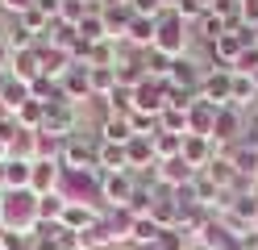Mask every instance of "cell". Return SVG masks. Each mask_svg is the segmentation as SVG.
<instances>
[{"mask_svg": "<svg viewBox=\"0 0 258 250\" xmlns=\"http://www.w3.org/2000/svg\"><path fill=\"white\" fill-rule=\"evenodd\" d=\"M0 225L9 233H29L38 229V196L21 188V192H0Z\"/></svg>", "mask_w": 258, "mask_h": 250, "instance_id": "1", "label": "cell"}, {"mask_svg": "<svg viewBox=\"0 0 258 250\" xmlns=\"http://www.w3.org/2000/svg\"><path fill=\"white\" fill-rule=\"evenodd\" d=\"M158 55H167V59H183V50H187V21L175 9H167L163 17H158V29H154V46Z\"/></svg>", "mask_w": 258, "mask_h": 250, "instance_id": "2", "label": "cell"}, {"mask_svg": "<svg viewBox=\"0 0 258 250\" xmlns=\"http://www.w3.org/2000/svg\"><path fill=\"white\" fill-rule=\"evenodd\" d=\"M229 96H233V71L229 67H204V83H200V100H208V105L217 109H229Z\"/></svg>", "mask_w": 258, "mask_h": 250, "instance_id": "3", "label": "cell"}, {"mask_svg": "<svg viewBox=\"0 0 258 250\" xmlns=\"http://www.w3.org/2000/svg\"><path fill=\"white\" fill-rule=\"evenodd\" d=\"M241 133H246V113L241 109H221L217 113V125H213V146L217 150H229V146H237L241 142Z\"/></svg>", "mask_w": 258, "mask_h": 250, "instance_id": "4", "label": "cell"}, {"mask_svg": "<svg viewBox=\"0 0 258 250\" xmlns=\"http://www.w3.org/2000/svg\"><path fill=\"white\" fill-rule=\"evenodd\" d=\"M167 109V79H142L134 88V113H146V117H158Z\"/></svg>", "mask_w": 258, "mask_h": 250, "instance_id": "5", "label": "cell"}, {"mask_svg": "<svg viewBox=\"0 0 258 250\" xmlns=\"http://www.w3.org/2000/svg\"><path fill=\"white\" fill-rule=\"evenodd\" d=\"M134 192H138V175H134V171L104 175V205H108V209H129Z\"/></svg>", "mask_w": 258, "mask_h": 250, "instance_id": "6", "label": "cell"}, {"mask_svg": "<svg viewBox=\"0 0 258 250\" xmlns=\"http://www.w3.org/2000/svg\"><path fill=\"white\" fill-rule=\"evenodd\" d=\"M171 88H179L187 96H200V83H204V67H196L191 59H175L171 63V75H167Z\"/></svg>", "mask_w": 258, "mask_h": 250, "instance_id": "7", "label": "cell"}, {"mask_svg": "<svg viewBox=\"0 0 258 250\" xmlns=\"http://www.w3.org/2000/svg\"><path fill=\"white\" fill-rule=\"evenodd\" d=\"M9 75H13V79H21V83L42 79V50H38V46H29V50H13V59H9Z\"/></svg>", "mask_w": 258, "mask_h": 250, "instance_id": "8", "label": "cell"}, {"mask_svg": "<svg viewBox=\"0 0 258 250\" xmlns=\"http://www.w3.org/2000/svg\"><path fill=\"white\" fill-rule=\"evenodd\" d=\"M221 155V150L213 146V138H196V133H187V138H183V163L191 167V171H208V163H213Z\"/></svg>", "mask_w": 258, "mask_h": 250, "instance_id": "9", "label": "cell"}, {"mask_svg": "<svg viewBox=\"0 0 258 250\" xmlns=\"http://www.w3.org/2000/svg\"><path fill=\"white\" fill-rule=\"evenodd\" d=\"M58 183H62V163H58V159H42V163H34V179H29V192H34V196H50V192H58Z\"/></svg>", "mask_w": 258, "mask_h": 250, "instance_id": "10", "label": "cell"}, {"mask_svg": "<svg viewBox=\"0 0 258 250\" xmlns=\"http://www.w3.org/2000/svg\"><path fill=\"white\" fill-rule=\"evenodd\" d=\"M154 179H158V188H183V183H191V179H196V171H191V167L183 163V155L179 159H167V163H158L154 167Z\"/></svg>", "mask_w": 258, "mask_h": 250, "instance_id": "11", "label": "cell"}, {"mask_svg": "<svg viewBox=\"0 0 258 250\" xmlns=\"http://www.w3.org/2000/svg\"><path fill=\"white\" fill-rule=\"evenodd\" d=\"M217 105H208V100L196 96V105L187 109V133H196V138H213V125H217Z\"/></svg>", "mask_w": 258, "mask_h": 250, "instance_id": "12", "label": "cell"}, {"mask_svg": "<svg viewBox=\"0 0 258 250\" xmlns=\"http://www.w3.org/2000/svg\"><path fill=\"white\" fill-rule=\"evenodd\" d=\"M42 50V75H50V79H67V71L75 67V55L71 50H58V46H38Z\"/></svg>", "mask_w": 258, "mask_h": 250, "instance_id": "13", "label": "cell"}, {"mask_svg": "<svg viewBox=\"0 0 258 250\" xmlns=\"http://www.w3.org/2000/svg\"><path fill=\"white\" fill-rule=\"evenodd\" d=\"M58 225L84 238L88 229H96V225H100V213H96L92 205H67V213H62V221H58Z\"/></svg>", "mask_w": 258, "mask_h": 250, "instance_id": "14", "label": "cell"}, {"mask_svg": "<svg viewBox=\"0 0 258 250\" xmlns=\"http://www.w3.org/2000/svg\"><path fill=\"white\" fill-rule=\"evenodd\" d=\"M100 17H104V25H108V38L112 42H125V29H129V21H134V5H108V9H100Z\"/></svg>", "mask_w": 258, "mask_h": 250, "instance_id": "15", "label": "cell"}, {"mask_svg": "<svg viewBox=\"0 0 258 250\" xmlns=\"http://www.w3.org/2000/svg\"><path fill=\"white\" fill-rule=\"evenodd\" d=\"M191 233H196V242H200L204 250H221V246H225V238H229L225 221H217V217H204V221L191 229Z\"/></svg>", "mask_w": 258, "mask_h": 250, "instance_id": "16", "label": "cell"}, {"mask_svg": "<svg viewBox=\"0 0 258 250\" xmlns=\"http://www.w3.org/2000/svg\"><path fill=\"white\" fill-rule=\"evenodd\" d=\"M88 88L96 100H108L117 92V67H88Z\"/></svg>", "mask_w": 258, "mask_h": 250, "instance_id": "17", "label": "cell"}, {"mask_svg": "<svg viewBox=\"0 0 258 250\" xmlns=\"http://www.w3.org/2000/svg\"><path fill=\"white\" fill-rule=\"evenodd\" d=\"M154 29H158L154 17H134L129 29H125V42L138 46V50H150V46H154Z\"/></svg>", "mask_w": 258, "mask_h": 250, "instance_id": "18", "label": "cell"}, {"mask_svg": "<svg viewBox=\"0 0 258 250\" xmlns=\"http://www.w3.org/2000/svg\"><path fill=\"white\" fill-rule=\"evenodd\" d=\"M71 200L62 192H50V196H38V225H58L62 213H67Z\"/></svg>", "mask_w": 258, "mask_h": 250, "instance_id": "19", "label": "cell"}, {"mask_svg": "<svg viewBox=\"0 0 258 250\" xmlns=\"http://www.w3.org/2000/svg\"><path fill=\"white\" fill-rule=\"evenodd\" d=\"M29 179H34V163L5 159V192H21V188H29Z\"/></svg>", "mask_w": 258, "mask_h": 250, "instance_id": "20", "label": "cell"}, {"mask_svg": "<svg viewBox=\"0 0 258 250\" xmlns=\"http://www.w3.org/2000/svg\"><path fill=\"white\" fill-rule=\"evenodd\" d=\"M62 92H67V100L71 105H79V100H92V88H88V67H71L67 71V79H62Z\"/></svg>", "mask_w": 258, "mask_h": 250, "instance_id": "21", "label": "cell"}, {"mask_svg": "<svg viewBox=\"0 0 258 250\" xmlns=\"http://www.w3.org/2000/svg\"><path fill=\"white\" fill-rule=\"evenodd\" d=\"M100 171H104V175L129 171V155H125L121 142H100Z\"/></svg>", "mask_w": 258, "mask_h": 250, "instance_id": "22", "label": "cell"}, {"mask_svg": "<svg viewBox=\"0 0 258 250\" xmlns=\"http://www.w3.org/2000/svg\"><path fill=\"white\" fill-rule=\"evenodd\" d=\"M150 142H154V159H158V163H167V159H179V155H183V138H179V133L158 129Z\"/></svg>", "mask_w": 258, "mask_h": 250, "instance_id": "23", "label": "cell"}, {"mask_svg": "<svg viewBox=\"0 0 258 250\" xmlns=\"http://www.w3.org/2000/svg\"><path fill=\"white\" fill-rule=\"evenodd\" d=\"M50 21H54V17H46V13L38 9V5H34V9H25V13L17 17V25H21L25 33H34V42H42V38H46V29H50Z\"/></svg>", "mask_w": 258, "mask_h": 250, "instance_id": "24", "label": "cell"}, {"mask_svg": "<svg viewBox=\"0 0 258 250\" xmlns=\"http://www.w3.org/2000/svg\"><path fill=\"white\" fill-rule=\"evenodd\" d=\"M42 121H46V105H38V100H25V105L17 109V125H21V129L42 133Z\"/></svg>", "mask_w": 258, "mask_h": 250, "instance_id": "25", "label": "cell"}, {"mask_svg": "<svg viewBox=\"0 0 258 250\" xmlns=\"http://www.w3.org/2000/svg\"><path fill=\"white\" fill-rule=\"evenodd\" d=\"M196 29H200V38H204L208 46H217V38H225V33H229V25H225L217 13H204L200 21H196Z\"/></svg>", "mask_w": 258, "mask_h": 250, "instance_id": "26", "label": "cell"}, {"mask_svg": "<svg viewBox=\"0 0 258 250\" xmlns=\"http://www.w3.org/2000/svg\"><path fill=\"white\" fill-rule=\"evenodd\" d=\"M134 138V129H129V121H121V117H104V125H100V142H129Z\"/></svg>", "mask_w": 258, "mask_h": 250, "instance_id": "27", "label": "cell"}, {"mask_svg": "<svg viewBox=\"0 0 258 250\" xmlns=\"http://www.w3.org/2000/svg\"><path fill=\"white\" fill-rule=\"evenodd\" d=\"M158 129L187 138V113H183V109H163V113H158Z\"/></svg>", "mask_w": 258, "mask_h": 250, "instance_id": "28", "label": "cell"}, {"mask_svg": "<svg viewBox=\"0 0 258 250\" xmlns=\"http://www.w3.org/2000/svg\"><path fill=\"white\" fill-rule=\"evenodd\" d=\"M0 100H5V105L13 109V117H17V109L29 100V83H21V79H13V75H9V88L0 92Z\"/></svg>", "mask_w": 258, "mask_h": 250, "instance_id": "29", "label": "cell"}, {"mask_svg": "<svg viewBox=\"0 0 258 250\" xmlns=\"http://www.w3.org/2000/svg\"><path fill=\"white\" fill-rule=\"evenodd\" d=\"M88 13H92V9L84 5V0H62V5H58V21L75 29V25H79V21H84V17H88Z\"/></svg>", "mask_w": 258, "mask_h": 250, "instance_id": "30", "label": "cell"}, {"mask_svg": "<svg viewBox=\"0 0 258 250\" xmlns=\"http://www.w3.org/2000/svg\"><path fill=\"white\" fill-rule=\"evenodd\" d=\"M154 246H158V250H187V229L171 225V229L158 233V242H154Z\"/></svg>", "mask_w": 258, "mask_h": 250, "instance_id": "31", "label": "cell"}, {"mask_svg": "<svg viewBox=\"0 0 258 250\" xmlns=\"http://www.w3.org/2000/svg\"><path fill=\"white\" fill-rule=\"evenodd\" d=\"M129 5H134L138 17H154V21L167 13V0H129Z\"/></svg>", "mask_w": 258, "mask_h": 250, "instance_id": "32", "label": "cell"}, {"mask_svg": "<svg viewBox=\"0 0 258 250\" xmlns=\"http://www.w3.org/2000/svg\"><path fill=\"white\" fill-rule=\"evenodd\" d=\"M25 9H34V0H0V13H13V17H21Z\"/></svg>", "mask_w": 258, "mask_h": 250, "instance_id": "33", "label": "cell"}, {"mask_svg": "<svg viewBox=\"0 0 258 250\" xmlns=\"http://www.w3.org/2000/svg\"><path fill=\"white\" fill-rule=\"evenodd\" d=\"M9 59H13V50H9V42H5V33H0V67L9 71Z\"/></svg>", "mask_w": 258, "mask_h": 250, "instance_id": "34", "label": "cell"}, {"mask_svg": "<svg viewBox=\"0 0 258 250\" xmlns=\"http://www.w3.org/2000/svg\"><path fill=\"white\" fill-rule=\"evenodd\" d=\"M5 121H13V109L5 105V100H0V125H5Z\"/></svg>", "mask_w": 258, "mask_h": 250, "instance_id": "35", "label": "cell"}, {"mask_svg": "<svg viewBox=\"0 0 258 250\" xmlns=\"http://www.w3.org/2000/svg\"><path fill=\"white\" fill-rule=\"evenodd\" d=\"M9 88V71H5V67H0V92H5Z\"/></svg>", "mask_w": 258, "mask_h": 250, "instance_id": "36", "label": "cell"}, {"mask_svg": "<svg viewBox=\"0 0 258 250\" xmlns=\"http://www.w3.org/2000/svg\"><path fill=\"white\" fill-rule=\"evenodd\" d=\"M0 159H9V142H5V133H0Z\"/></svg>", "mask_w": 258, "mask_h": 250, "instance_id": "37", "label": "cell"}, {"mask_svg": "<svg viewBox=\"0 0 258 250\" xmlns=\"http://www.w3.org/2000/svg\"><path fill=\"white\" fill-rule=\"evenodd\" d=\"M84 5H88V9H104V0H84Z\"/></svg>", "mask_w": 258, "mask_h": 250, "instance_id": "38", "label": "cell"}, {"mask_svg": "<svg viewBox=\"0 0 258 250\" xmlns=\"http://www.w3.org/2000/svg\"><path fill=\"white\" fill-rule=\"evenodd\" d=\"M0 192H5V159H0Z\"/></svg>", "mask_w": 258, "mask_h": 250, "instance_id": "39", "label": "cell"}, {"mask_svg": "<svg viewBox=\"0 0 258 250\" xmlns=\"http://www.w3.org/2000/svg\"><path fill=\"white\" fill-rule=\"evenodd\" d=\"M250 83H254V88H258V67H254V71H250Z\"/></svg>", "mask_w": 258, "mask_h": 250, "instance_id": "40", "label": "cell"}, {"mask_svg": "<svg viewBox=\"0 0 258 250\" xmlns=\"http://www.w3.org/2000/svg\"><path fill=\"white\" fill-rule=\"evenodd\" d=\"M5 233H9V229H5V225H0V242H5Z\"/></svg>", "mask_w": 258, "mask_h": 250, "instance_id": "41", "label": "cell"}]
</instances>
